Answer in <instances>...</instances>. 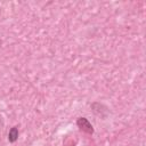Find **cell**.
<instances>
[{
	"instance_id": "cell-1",
	"label": "cell",
	"mask_w": 146,
	"mask_h": 146,
	"mask_svg": "<svg viewBox=\"0 0 146 146\" xmlns=\"http://www.w3.org/2000/svg\"><path fill=\"white\" fill-rule=\"evenodd\" d=\"M78 125L80 127L81 130H83L84 132H88V133H91L92 132V125L89 123V121L84 117H80L78 120Z\"/></svg>"
},
{
	"instance_id": "cell-2",
	"label": "cell",
	"mask_w": 146,
	"mask_h": 146,
	"mask_svg": "<svg viewBox=\"0 0 146 146\" xmlns=\"http://www.w3.org/2000/svg\"><path fill=\"white\" fill-rule=\"evenodd\" d=\"M17 137H18V129H17V127H14V128H11V130L9 131L8 139H9L10 143H14V141H16Z\"/></svg>"
}]
</instances>
